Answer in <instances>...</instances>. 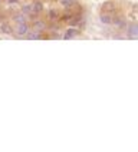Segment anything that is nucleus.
I'll return each mask as SVG.
<instances>
[{
	"label": "nucleus",
	"mask_w": 138,
	"mask_h": 152,
	"mask_svg": "<svg viewBox=\"0 0 138 152\" xmlns=\"http://www.w3.org/2000/svg\"><path fill=\"white\" fill-rule=\"evenodd\" d=\"M30 6V15H37V13H40L43 10V4L40 3V1H33L32 4H29Z\"/></svg>",
	"instance_id": "1"
},
{
	"label": "nucleus",
	"mask_w": 138,
	"mask_h": 152,
	"mask_svg": "<svg viewBox=\"0 0 138 152\" xmlns=\"http://www.w3.org/2000/svg\"><path fill=\"white\" fill-rule=\"evenodd\" d=\"M102 12L104 13H108V15H114L115 12V7H114V3L112 1H106L102 4Z\"/></svg>",
	"instance_id": "2"
},
{
	"label": "nucleus",
	"mask_w": 138,
	"mask_h": 152,
	"mask_svg": "<svg viewBox=\"0 0 138 152\" xmlns=\"http://www.w3.org/2000/svg\"><path fill=\"white\" fill-rule=\"evenodd\" d=\"M27 33H29V26L26 23H19V26H17V34L19 36H26Z\"/></svg>",
	"instance_id": "3"
},
{
	"label": "nucleus",
	"mask_w": 138,
	"mask_h": 152,
	"mask_svg": "<svg viewBox=\"0 0 138 152\" xmlns=\"http://www.w3.org/2000/svg\"><path fill=\"white\" fill-rule=\"evenodd\" d=\"M115 17H114V15H108V13H102V16H101V22L102 23H105V25H109V23H112V20H114Z\"/></svg>",
	"instance_id": "4"
},
{
	"label": "nucleus",
	"mask_w": 138,
	"mask_h": 152,
	"mask_svg": "<svg viewBox=\"0 0 138 152\" xmlns=\"http://www.w3.org/2000/svg\"><path fill=\"white\" fill-rule=\"evenodd\" d=\"M48 15H49V19H51V20H53V22H55V20H58V19L60 17V13L56 10V9H51Z\"/></svg>",
	"instance_id": "5"
},
{
	"label": "nucleus",
	"mask_w": 138,
	"mask_h": 152,
	"mask_svg": "<svg viewBox=\"0 0 138 152\" xmlns=\"http://www.w3.org/2000/svg\"><path fill=\"white\" fill-rule=\"evenodd\" d=\"M79 33V30L78 29H69V30H66V33H65V36H63V39H70V37H75L76 34Z\"/></svg>",
	"instance_id": "6"
},
{
	"label": "nucleus",
	"mask_w": 138,
	"mask_h": 152,
	"mask_svg": "<svg viewBox=\"0 0 138 152\" xmlns=\"http://www.w3.org/2000/svg\"><path fill=\"white\" fill-rule=\"evenodd\" d=\"M33 27L36 29V30H40V32H42L43 29L46 27V23H45V22H42V20H34V22H33Z\"/></svg>",
	"instance_id": "7"
},
{
	"label": "nucleus",
	"mask_w": 138,
	"mask_h": 152,
	"mask_svg": "<svg viewBox=\"0 0 138 152\" xmlns=\"http://www.w3.org/2000/svg\"><path fill=\"white\" fill-rule=\"evenodd\" d=\"M128 34L131 36V37H137V34H138V27L137 25H131L128 27Z\"/></svg>",
	"instance_id": "8"
},
{
	"label": "nucleus",
	"mask_w": 138,
	"mask_h": 152,
	"mask_svg": "<svg viewBox=\"0 0 138 152\" xmlns=\"http://www.w3.org/2000/svg\"><path fill=\"white\" fill-rule=\"evenodd\" d=\"M0 30H1L3 33H7V34H10L13 32V29H12L7 23H1V25H0Z\"/></svg>",
	"instance_id": "9"
},
{
	"label": "nucleus",
	"mask_w": 138,
	"mask_h": 152,
	"mask_svg": "<svg viewBox=\"0 0 138 152\" xmlns=\"http://www.w3.org/2000/svg\"><path fill=\"white\" fill-rule=\"evenodd\" d=\"M59 3L63 6V7H72V6H75V0H59Z\"/></svg>",
	"instance_id": "10"
},
{
	"label": "nucleus",
	"mask_w": 138,
	"mask_h": 152,
	"mask_svg": "<svg viewBox=\"0 0 138 152\" xmlns=\"http://www.w3.org/2000/svg\"><path fill=\"white\" fill-rule=\"evenodd\" d=\"M15 20H16L17 23H26V16L25 15H16Z\"/></svg>",
	"instance_id": "11"
},
{
	"label": "nucleus",
	"mask_w": 138,
	"mask_h": 152,
	"mask_svg": "<svg viewBox=\"0 0 138 152\" xmlns=\"http://www.w3.org/2000/svg\"><path fill=\"white\" fill-rule=\"evenodd\" d=\"M22 13H26V15H29V13H30V6H29V4H25V6H22Z\"/></svg>",
	"instance_id": "12"
},
{
	"label": "nucleus",
	"mask_w": 138,
	"mask_h": 152,
	"mask_svg": "<svg viewBox=\"0 0 138 152\" xmlns=\"http://www.w3.org/2000/svg\"><path fill=\"white\" fill-rule=\"evenodd\" d=\"M9 3H12V4H13V3H17V1H19V0H7Z\"/></svg>",
	"instance_id": "13"
}]
</instances>
